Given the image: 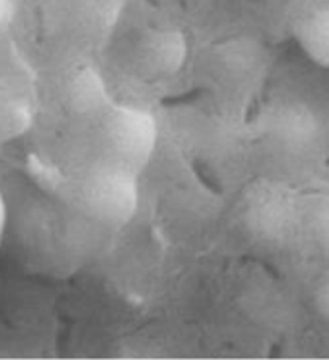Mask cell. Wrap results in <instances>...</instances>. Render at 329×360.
Instances as JSON below:
<instances>
[{
    "label": "cell",
    "mask_w": 329,
    "mask_h": 360,
    "mask_svg": "<svg viewBox=\"0 0 329 360\" xmlns=\"http://www.w3.org/2000/svg\"><path fill=\"white\" fill-rule=\"evenodd\" d=\"M137 184L133 168L123 163L105 165L87 173L81 181V207L107 225H124L136 214Z\"/></svg>",
    "instance_id": "cell-1"
},
{
    "label": "cell",
    "mask_w": 329,
    "mask_h": 360,
    "mask_svg": "<svg viewBox=\"0 0 329 360\" xmlns=\"http://www.w3.org/2000/svg\"><path fill=\"white\" fill-rule=\"evenodd\" d=\"M107 131L120 163L134 168L149 160L157 143V123L150 113L134 107H117L108 118Z\"/></svg>",
    "instance_id": "cell-2"
},
{
    "label": "cell",
    "mask_w": 329,
    "mask_h": 360,
    "mask_svg": "<svg viewBox=\"0 0 329 360\" xmlns=\"http://www.w3.org/2000/svg\"><path fill=\"white\" fill-rule=\"evenodd\" d=\"M189 46L179 30H155L144 42V63L153 75H173L188 58Z\"/></svg>",
    "instance_id": "cell-3"
},
{
    "label": "cell",
    "mask_w": 329,
    "mask_h": 360,
    "mask_svg": "<svg viewBox=\"0 0 329 360\" xmlns=\"http://www.w3.org/2000/svg\"><path fill=\"white\" fill-rule=\"evenodd\" d=\"M297 39L311 62L329 68V2L315 8L302 21Z\"/></svg>",
    "instance_id": "cell-4"
},
{
    "label": "cell",
    "mask_w": 329,
    "mask_h": 360,
    "mask_svg": "<svg viewBox=\"0 0 329 360\" xmlns=\"http://www.w3.org/2000/svg\"><path fill=\"white\" fill-rule=\"evenodd\" d=\"M103 89H102V81L98 79V76L91 72L81 73L76 78L75 83V101L79 105L91 107L96 105L98 101H102Z\"/></svg>",
    "instance_id": "cell-5"
},
{
    "label": "cell",
    "mask_w": 329,
    "mask_h": 360,
    "mask_svg": "<svg viewBox=\"0 0 329 360\" xmlns=\"http://www.w3.org/2000/svg\"><path fill=\"white\" fill-rule=\"evenodd\" d=\"M316 305L318 310L329 320V271L323 276L316 289Z\"/></svg>",
    "instance_id": "cell-6"
},
{
    "label": "cell",
    "mask_w": 329,
    "mask_h": 360,
    "mask_svg": "<svg viewBox=\"0 0 329 360\" xmlns=\"http://www.w3.org/2000/svg\"><path fill=\"white\" fill-rule=\"evenodd\" d=\"M13 18L12 0H0V32L8 28Z\"/></svg>",
    "instance_id": "cell-7"
},
{
    "label": "cell",
    "mask_w": 329,
    "mask_h": 360,
    "mask_svg": "<svg viewBox=\"0 0 329 360\" xmlns=\"http://www.w3.org/2000/svg\"><path fill=\"white\" fill-rule=\"evenodd\" d=\"M4 223H5V207H4L2 198H0V236H2V231H4Z\"/></svg>",
    "instance_id": "cell-8"
},
{
    "label": "cell",
    "mask_w": 329,
    "mask_h": 360,
    "mask_svg": "<svg viewBox=\"0 0 329 360\" xmlns=\"http://www.w3.org/2000/svg\"><path fill=\"white\" fill-rule=\"evenodd\" d=\"M323 221L329 228V204L325 207V212H323Z\"/></svg>",
    "instance_id": "cell-9"
}]
</instances>
